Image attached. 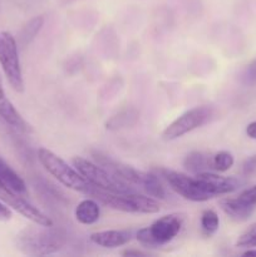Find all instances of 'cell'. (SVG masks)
<instances>
[{
	"instance_id": "obj_15",
	"label": "cell",
	"mask_w": 256,
	"mask_h": 257,
	"mask_svg": "<svg viewBox=\"0 0 256 257\" xmlns=\"http://www.w3.org/2000/svg\"><path fill=\"white\" fill-rule=\"evenodd\" d=\"M220 206L223 212L235 221H245L252 215L255 207L247 205L240 198H223L220 201Z\"/></svg>"
},
{
	"instance_id": "obj_5",
	"label": "cell",
	"mask_w": 256,
	"mask_h": 257,
	"mask_svg": "<svg viewBox=\"0 0 256 257\" xmlns=\"http://www.w3.org/2000/svg\"><path fill=\"white\" fill-rule=\"evenodd\" d=\"M182 215L170 213V215L162 216L161 218L156 220L148 227L138 230L136 237H137L138 242L145 247L156 248L167 245L168 242L175 240L182 230Z\"/></svg>"
},
{
	"instance_id": "obj_25",
	"label": "cell",
	"mask_w": 256,
	"mask_h": 257,
	"mask_svg": "<svg viewBox=\"0 0 256 257\" xmlns=\"http://www.w3.org/2000/svg\"><path fill=\"white\" fill-rule=\"evenodd\" d=\"M256 172V153L243 162L242 165V173L245 176H250Z\"/></svg>"
},
{
	"instance_id": "obj_8",
	"label": "cell",
	"mask_w": 256,
	"mask_h": 257,
	"mask_svg": "<svg viewBox=\"0 0 256 257\" xmlns=\"http://www.w3.org/2000/svg\"><path fill=\"white\" fill-rule=\"evenodd\" d=\"M211 117H212V108L211 107L200 105V107L192 108L176 118L171 124H168V127H166L162 133L163 140H177V138L202 127L205 123L211 119Z\"/></svg>"
},
{
	"instance_id": "obj_29",
	"label": "cell",
	"mask_w": 256,
	"mask_h": 257,
	"mask_svg": "<svg viewBox=\"0 0 256 257\" xmlns=\"http://www.w3.org/2000/svg\"><path fill=\"white\" fill-rule=\"evenodd\" d=\"M242 255L243 256H256V250H253V248H248V250L245 251Z\"/></svg>"
},
{
	"instance_id": "obj_14",
	"label": "cell",
	"mask_w": 256,
	"mask_h": 257,
	"mask_svg": "<svg viewBox=\"0 0 256 257\" xmlns=\"http://www.w3.org/2000/svg\"><path fill=\"white\" fill-rule=\"evenodd\" d=\"M0 185L19 195L27 196L28 193L24 180L2 158H0Z\"/></svg>"
},
{
	"instance_id": "obj_24",
	"label": "cell",
	"mask_w": 256,
	"mask_h": 257,
	"mask_svg": "<svg viewBox=\"0 0 256 257\" xmlns=\"http://www.w3.org/2000/svg\"><path fill=\"white\" fill-rule=\"evenodd\" d=\"M238 198H240L241 201H243L245 203H247V205L253 206V207H255L256 206V186H253V187H251V188H247V190H245L243 192H241L240 196H238Z\"/></svg>"
},
{
	"instance_id": "obj_10",
	"label": "cell",
	"mask_w": 256,
	"mask_h": 257,
	"mask_svg": "<svg viewBox=\"0 0 256 257\" xmlns=\"http://www.w3.org/2000/svg\"><path fill=\"white\" fill-rule=\"evenodd\" d=\"M0 200L7 206L12 207L14 211H17L18 213H20L23 217L32 221L33 223H39V225L45 226L53 225V221L47 215H44L39 208L32 205L25 198V196L13 192V191L8 190L3 185H0Z\"/></svg>"
},
{
	"instance_id": "obj_28",
	"label": "cell",
	"mask_w": 256,
	"mask_h": 257,
	"mask_svg": "<svg viewBox=\"0 0 256 257\" xmlns=\"http://www.w3.org/2000/svg\"><path fill=\"white\" fill-rule=\"evenodd\" d=\"M120 255L122 256H146L147 253L142 252V251L140 250H125L123 251V252H120Z\"/></svg>"
},
{
	"instance_id": "obj_16",
	"label": "cell",
	"mask_w": 256,
	"mask_h": 257,
	"mask_svg": "<svg viewBox=\"0 0 256 257\" xmlns=\"http://www.w3.org/2000/svg\"><path fill=\"white\" fill-rule=\"evenodd\" d=\"M75 218L82 225H93L100 217V207L97 201L92 198L83 200L75 208Z\"/></svg>"
},
{
	"instance_id": "obj_27",
	"label": "cell",
	"mask_w": 256,
	"mask_h": 257,
	"mask_svg": "<svg viewBox=\"0 0 256 257\" xmlns=\"http://www.w3.org/2000/svg\"><path fill=\"white\" fill-rule=\"evenodd\" d=\"M246 135L250 138H252V140H256V120L255 122H251L250 124L246 127Z\"/></svg>"
},
{
	"instance_id": "obj_26",
	"label": "cell",
	"mask_w": 256,
	"mask_h": 257,
	"mask_svg": "<svg viewBox=\"0 0 256 257\" xmlns=\"http://www.w3.org/2000/svg\"><path fill=\"white\" fill-rule=\"evenodd\" d=\"M12 217L13 215L10 208L7 207V205L0 200V221H9Z\"/></svg>"
},
{
	"instance_id": "obj_12",
	"label": "cell",
	"mask_w": 256,
	"mask_h": 257,
	"mask_svg": "<svg viewBox=\"0 0 256 257\" xmlns=\"http://www.w3.org/2000/svg\"><path fill=\"white\" fill-rule=\"evenodd\" d=\"M133 237L132 230H107L94 232L89 236L90 242L105 248L120 247L130 242Z\"/></svg>"
},
{
	"instance_id": "obj_17",
	"label": "cell",
	"mask_w": 256,
	"mask_h": 257,
	"mask_svg": "<svg viewBox=\"0 0 256 257\" xmlns=\"http://www.w3.org/2000/svg\"><path fill=\"white\" fill-rule=\"evenodd\" d=\"M140 119V113L135 108H125L118 112L117 114L112 115L105 123V128L108 131H118L124 128L133 127Z\"/></svg>"
},
{
	"instance_id": "obj_7",
	"label": "cell",
	"mask_w": 256,
	"mask_h": 257,
	"mask_svg": "<svg viewBox=\"0 0 256 257\" xmlns=\"http://www.w3.org/2000/svg\"><path fill=\"white\" fill-rule=\"evenodd\" d=\"M0 65L10 87L18 93L24 92L18 43L9 32H0Z\"/></svg>"
},
{
	"instance_id": "obj_23",
	"label": "cell",
	"mask_w": 256,
	"mask_h": 257,
	"mask_svg": "<svg viewBox=\"0 0 256 257\" xmlns=\"http://www.w3.org/2000/svg\"><path fill=\"white\" fill-rule=\"evenodd\" d=\"M243 82L248 85L256 84V59L252 60L243 73Z\"/></svg>"
},
{
	"instance_id": "obj_4",
	"label": "cell",
	"mask_w": 256,
	"mask_h": 257,
	"mask_svg": "<svg viewBox=\"0 0 256 257\" xmlns=\"http://www.w3.org/2000/svg\"><path fill=\"white\" fill-rule=\"evenodd\" d=\"M38 160L42 163L43 167L53 177L57 178L63 186L70 188V190L89 195L93 186L78 172L77 168L70 167L62 157H59L47 148H39L38 150Z\"/></svg>"
},
{
	"instance_id": "obj_11",
	"label": "cell",
	"mask_w": 256,
	"mask_h": 257,
	"mask_svg": "<svg viewBox=\"0 0 256 257\" xmlns=\"http://www.w3.org/2000/svg\"><path fill=\"white\" fill-rule=\"evenodd\" d=\"M195 178L201 190L207 193L211 198L215 196L227 195L242 186V181L240 178L225 177V176H220L217 173L208 172V171L197 173Z\"/></svg>"
},
{
	"instance_id": "obj_9",
	"label": "cell",
	"mask_w": 256,
	"mask_h": 257,
	"mask_svg": "<svg viewBox=\"0 0 256 257\" xmlns=\"http://www.w3.org/2000/svg\"><path fill=\"white\" fill-rule=\"evenodd\" d=\"M156 172L161 177L165 178L168 186L185 200L192 201V202H205V201L211 200L210 196L201 190L196 178L188 177L183 173L167 170V168H157Z\"/></svg>"
},
{
	"instance_id": "obj_19",
	"label": "cell",
	"mask_w": 256,
	"mask_h": 257,
	"mask_svg": "<svg viewBox=\"0 0 256 257\" xmlns=\"http://www.w3.org/2000/svg\"><path fill=\"white\" fill-rule=\"evenodd\" d=\"M208 166H212V161H210V158L205 153L198 152V151H192L183 160V167L188 172H192L195 175L205 172Z\"/></svg>"
},
{
	"instance_id": "obj_1",
	"label": "cell",
	"mask_w": 256,
	"mask_h": 257,
	"mask_svg": "<svg viewBox=\"0 0 256 257\" xmlns=\"http://www.w3.org/2000/svg\"><path fill=\"white\" fill-rule=\"evenodd\" d=\"M67 241L68 235L63 228L34 223L18 232L15 246L24 255L48 256L62 250Z\"/></svg>"
},
{
	"instance_id": "obj_3",
	"label": "cell",
	"mask_w": 256,
	"mask_h": 257,
	"mask_svg": "<svg viewBox=\"0 0 256 257\" xmlns=\"http://www.w3.org/2000/svg\"><path fill=\"white\" fill-rule=\"evenodd\" d=\"M89 196L97 198L99 202L113 210L122 211V212L130 213H157L160 211V203L156 201V198L148 197V196L140 195L137 192L128 193H113L108 191L100 190L93 186Z\"/></svg>"
},
{
	"instance_id": "obj_13",
	"label": "cell",
	"mask_w": 256,
	"mask_h": 257,
	"mask_svg": "<svg viewBox=\"0 0 256 257\" xmlns=\"http://www.w3.org/2000/svg\"><path fill=\"white\" fill-rule=\"evenodd\" d=\"M0 117H2L10 127L15 128V130L22 131V132H28V131L30 130L29 124L25 122L24 118L20 115V113L18 112L17 108L14 107V104L10 102L9 98L5 94L2 77H0Z\"/></svg>"
},
{
	"instance_id": "obj_6",
	"label": "cell",
	"mask_w": 256,
	"mask_h": 257,
	"mask_svg": "<svg viewBox=\"0 0 256 257\" xmlns=\"http://www.w3.org/2000/svg\"><path fill=\"white\" fill-rule=\"evenodd\" d=\"M72 162L73 166L77 168L78 172L94 187L113 193L136 192L130 183L115 177L114 175L108 172L105 168H103L98 163L85 160L83 157H74Z\"/></svg>"
},
{
	"instance_id": "obj_20",
	"label": "cell",
	"mask_w": 256,
	"mask_h": 257,
	"mask_svg": "<svg viewBox=\"0 0 256 257\" xmlns=\"http://www.w3.org/2000/svg\"><path fill=\"white\" fill-rule=\"evenodd\" d=\"M220 218L213 210H205L201 215V230L206 236H211L218 230Z\"/></svg>"
},
{
	"instance_id": "obj_2",
	"label": "cell",
	"mask_w": 256,
	"mask_h": 257,
	"mask_svg": "<svg viewBox=\"0 0 256 257\" xmlns=\"http://www.w3.org/2000/svg\"><path fill=\"white\" fill-rule=\"evenodd\" d=\"M93 158L98 165L102 166L103 168L114 175L115 177L125 181L131 186L141 188L145 191L148 196L157 200H163L166 198V191L162 186L161 181L158 180V176L155 173L143 172L133 168L132 166H128L125 163L118 162L113 160L109 156H105L100 152H93Z\"/></svg>"
},
{
	"instance_id": "obj_21",
	"label": "cell",
	"mask_w": 256,
	"mask_h": 257,
	"mask_svg": "<svg viewBox=\"0 0 256 257\" xmlns=\"http://www.w3.org/2000/svg\"><path fill=\"white\" fill-rule=\"evenodd\" d=\"M233 156L227 151H221L212 157V167L217 172H226L233 166Z\"/></svg>"
},
{
	"instance_id": "obj_18",
	"label": "cell",
	"mask_w": 256,
	"mask_h": 257,
	"mask_svg": "<svg viewBox=\"0 0 256 257\" xmlns=\"http://www.w3.org/2000/svg\"><path fill=\"white\" fill-rule=\"evenodd\" d=\"M44 17L43 15H37V17L32 18L30 20H28L23 28L20 29L19 34H18V45H20L22 48L28 47L33 40L35 39V37L38 35V33L42 30L43 25H44Z\"/></svg>"
},
{
	"instance_id": "obj_22",
	"label": "cell",
	"mask_w": 256,
	"mask_h": 257,
	"mask_svg": "<svg viewBox=\"0 0 256 257\" xmlns=\"http://www.w3.org/2000/svg\"><path fill=\"white\" fill-rule=\"evenodd\" d=\"M236 247L253 248L256 247V222L252 223L245 232L240 235L236 241Z\"/></svg>"
}]
</instances>
